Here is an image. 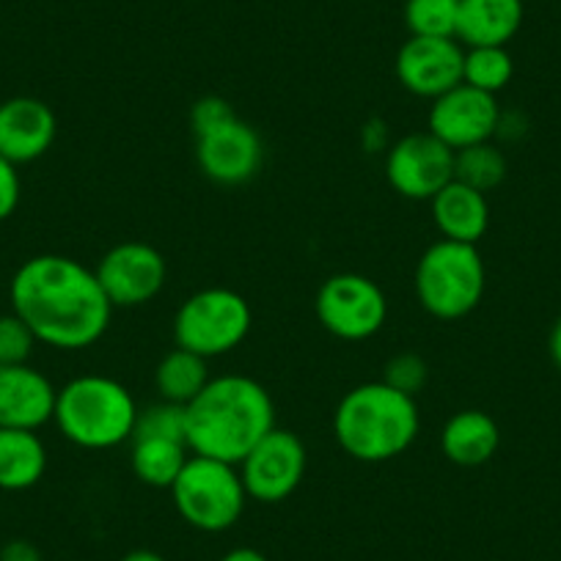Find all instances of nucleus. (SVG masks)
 <instances>
[{"mask_svg": "<svg viewBox=\"0 0 561 561\" xmlns=\"http://www.w3.org/2000/svg\"><path fill=\"white\" fill-rule=\"evenodd\" d=\"M9 298L36 342L56 350L91 347L105 336L113 317L94 270L61 253H42L20 264Z\"/></svg>", "mask_w": 561, "mask_h": 561, "instance_id": "obj_1", "label": "nucleus"}, {"mask_svg": "<svg viewBox=\"0 0 561 561\" xmlns=\"http://www.w3.org/2000/svg\"><path fill=\"white\" fill-rule=\"evenodd\" d=\"M275 430V404L267 388L245 375L213 377L187 404L191 455L240 466L248 451Z\"/></svg>", "mask_w": 561, "mask_h": 561, "instance_id": "obj_2", "label": "nucleus"}, {"mask_svg": "<svg viewBox=\"0 0 561 561\" xmlns=\"http://www.w3.org/2000/svg\"><path fill=\"white\" fill-rule=\"evenodd\" d=\"M421 415L415 397L388 382H364L347 391L333 413L339 446L358 462H388L415 444Z\"/></svg>", "mask_w": 561, "mask_h": 561, "instance_id": "obj_3", "label": "nucleus"}, {"mask_svg": "<svg viewBox=\"0 0 561 561\" xmlns=\"http://www.w3.org/2000/svg\"><path fill=\"white\" fill-rule=\"evenodd\" d=\"M138 404L118 380L105 375H80L58 388L56 413L69 444L89 451L116 449L133 438Z\"/></svg>", "mask_w": 561, "mask_h": 561, "instance_id": "obj_4", "label": "nucleus"}, {"mask_svg": "<svg viewBox=\"0 0 561 561\" xmlns=\"http://www.w3.org/2000/svg\"><path fill=\"white\" fill-rule=\"evenodd\" d=\"M415 298L435 320H462L484 298L488 270L477 245L438 240L415 264Z\"/></svg>", "mask_w": 561, "mask_h": 561, "instance_id": "obj_5", "label": "nucleus"}, {"mask_svg": "<svg viewBox=\"0 0 561 561\" xmlns=\"http://www.w3.org/2000/svg\"><path fill=\"white\" fill-rule=\"evenodd\" d=\"M171 495L182 520L209 534L234 526L248 501L240 468L202 455H191L171 484Z\"/></svg>", "mask_w": 561, "mask_h": 561, "instance_id": "obj_6", "label": "nucleus"}, {"mask_svg": "<svg viewBox=\"0 0 561 561\" xmlns=\"http://www.w3.org/2000/svg\"><path fill=\"white\" fill-rule=\"evenodd\" d=\"M251 306L240 293L226 287H209L191 295L176 309L174 342L176 347L202 358H220L245 342L251 331Z\"/></svg>", "mask_w": 561, "mask_h": 561, "instance_id": "obj_7", "label": "nucleus"}, {"mask_svg": "<svg viewBox=\"0 0 561 561\" xmlns=\"http://www.w3.org/2000/svg\"><path fill=\"white\" fill-rule=\"evenodd\" d=\"M317 320L331 336L364 342L388 320V300L375 280L360 273L331 275L314 300Z\"/></svg>", "mask_w": 561, "mask_h": 561, "instance_id": "obj_8", "label": "nucleus"}, {"mask_svg": "<svg viewBox=\"0 0 561 561\" xmlns=\"http://www.w3.org/2000/svg\"><path fill=\"white\" fill-rule=\"evenodd\" d=\"M309 466L306 446L293 430H270L240 462V477L248 499L262 504L287 501L300 488Z\"/></svg>", "mask_w": 561, "mask_h": 561, "instance_id": "obj_9", "label": "nucleus"}, {"mask_svg": "<svg viewBox=\"0 0 561 561\" xmlns=\"http://www.w3.org/2000/svg\"><path fill=\"white\" fill-rule=\"evenodd\" d=\"M94 273L113 309H138L163 293L169 264L149 242H118L100 259Z\"/></svg>", "mask_w": 561, "mask_h": 561, "instance_id": "obj_10", "label": "nucleus"}, {"mask_svg": "<svg viewBox=\"0 0 561 561\" xmlns=\"http://www.w3.org/2000/svg\"><path fill=\"white\" fill-rule=\"evenodd\" d=\"M386 176L399 196L430 202L455 180V149L446 147L430 129L404 135L388 149Z\"/></svg>", "mask_w": 561, "mask_h": 561, "instance_id": "obj_11", "label": "nucleus"}, {"mask_svg": "<svg viewBox=\"0 0 561 561\" xmlns=\"http://www.w3.org/2000/svg\"><path fill=\"white\" fill-rule=\"evenodd\" d=\"M499 122L501 107L495 96L466 83L440 94L430 107V133L455 152L493 138Z\"/></svg>", "mask_w": 561, "mask_h": 561, "instance_id": "obj_12", "label": "nucleus"}, {"mask_svg": "<svg viewBox=\"0 0 561 561\" xmlns=\"http://www.w3.org/2000/svg\"><path fill=\"white\" fill-rule=\"evenodd\" d=\"M462 61L466 50L457 39L410 36L397 53V78L410 94L438 100L462 83Z\"/></svg>", "mask_w": 561, "mask_h": 561, "instance_id": "obj_13", "label": "nucleus"}, {"mask_svg": "<svg viewBox=\"0 0 561 561\" xmlns=\"http://www.w3.org/2000/svg\"><path fill=\"white\" fill-rule=\"evenodd\" d=\"M262 138L242 118H231L224 127L196 138V160L209 182L237 187L251 182L262 169Z\"/></svg>", "mask_w": 561, "mask_h": 561, "instance_id": "obj_14", "label": "nucleus"}, {"mask_svg": "<svg viewBox=\"0 0 561 561\" xmlns=\"http://www.w3.org/2000/svg\"><path fill=\"white\" fill-rule=\"evenodd\" d=\"M58 388L28 364L0 366V427L36 433L53 421Z\"/></svg>", "mask_w": 561, "mask_h": 561, "instance_id": "obj_15", "label": "nucleus"}, {"mask_svg": "<svg viewBox=\"0 0 561 561\" xmlns=\"http://www.w3.org/2000/svg\"><path fill=\"white\" fill-rule=\"evenodd\" d=\"M56 113L36 96H12L0 105V154L14 165L34 163L53 147Z\"/></svg>", "mask_w": 561, "mask_h": 561, "instance_id": "obj_16", "label": "nucleus"}, {"mask_svg": "<svg viewBox=\"0 0 561 561\" xmlns=\"http://www.w3.org/2000/svg\"><path fill=\"white\" fill-rule=\"evenodd\" d=\"M433 204V220L444 240L477 245L490 226L488 196L462 182L451 180L440 193L430 198Z\"/></svg>", "mask_w": 561, "mask_h": 561, "instance_id": "obj_17", "label": "nucleus"}, {"mask_svg": "<svg viewBox=\"0 0 561 561\" xmlns=\"http://www.w3.org/2000/svg\"><path fill=\"white\" fill-rule=\"evenodd\" d=\"M523 25V0H460L457 39L468 47H506Z\"/></svg>", "mask_w": 561, "mask_h": 561, "instance_id": "obj_18", "label": "nucleus"}, {"mask_svg": "<svg viewBox=\"0 0 561 561\" xmlns=\"http://www.w3.org/2000/svg\"><path fill=\"white\" fill-rule=\"evenodd\" d=\"M501 446V430L484 410H462L446 421L440 433V449L446 460L462 468H479L495 457Z\"/></svg>", "mask_w": 561, "mask_h": 561, "instance_id": "obj_19", "label": "nucleus"}, {"mask_svg": "<svg viewBox=\"0 0 561 561\" xmlns=\"http://www.w3.org/2000/svg\"><path fill=\"white\" fill-rule=\"evenodd\" d=\"M47 471V449L42 438L31 430L0 427V490L20 493L34 484Z\"/></svg>", "mask_w": 561, "mask_h": 561, "instance_id": "obj_20", "label": "nucleus"}, {"mask_svg": "<svg viewBox=\"0 0 561 561\" xmlns=\"http://www.w3.org/2000/svg\"><path fill=\"white\" fill-rule=\"evenodd\" d=\"M129 466L133 473L149 488H169L176 482L185 462L191 460V449L182 440L165 438H135L129 440Z\"/></svg>", "mask_w": 561, "mask_h": 561, "instance_id": "obj_21", "label": "nucleus"}, {"mask_svg": "<svg viewBox=\"0 0 561 561\" xmlns=\"http://www.w3.org/2000/svg\"><path fill=\"white\" fill-rule=\"evenodd\" d=\"M213 380L207 369V358L187 350L174 347L171 353L163 355V360L154 369V386H158L160 399L174 404H191L204 386Z\"/></svg>", "mask_w": 561, "mask_h": 561, "instance_id": "obj_22", "label": "nucleus"}, {"mask_svg": "<svg viewBox=\"0 0 561 561\" xmlns=\"http://www.w3.org/2000/svg\"><path fill=\"white\" fill-rule=\"evenodd\" d=\"M455 180L488 196L506 180L504 152L493 147L490 140L460 149V152H455Z\"/></svg>", "mask_w": 561, "mask_h": 561, "instance_id": "obj_23", "label": "nucleus"}, {"mask_svg": "<svg viewBox=\"0 0 561 561\" xmlns=\"http://www.w3.org/2000/svg\"><path fill=\"white\" fill-rule=\"evenodd\" d=\"M515 75V64L506 47H468L466 61H462V83L484 91V94H499L510 85Z\"/></svg>", "mask_w": 561, "mask_h": 561, "instance_id": "obj_24", "label": "nucleus"}, {"mask_svg": "<svg viewBox=\"0 0 561 561\" xmlns=\"http://www.w3.org/2000/svg\"><path fill=\"white\" fill-rule=\"evenodd\" d=\"M457 18H460V0H408L404 3V25L410 36L457 39Z\"/></svg>", "mask_w": 561, "mask_h": 561, "instance_id": "obj_25", "label": "nucleus"}, {"mask_svg": "<svg viewBox=\"0 0 561 561\" xmlns=\"http://www.w3.org/2000/svg\"><path fill=\"white\" fill-rule=\"evenodd\" d=\"M165 438V440H182L187 444V408L174 402L149 404V408H138V419H135L133 438Z\"/></svg>", "mask_w": 561, "mask_h": 561, "instance_id": "obj_26", "label": "nucleus"}, {"mask_svg": "<svg viewBox=\"0 0 561 561\" xmlns=\"http://www.w3.org/2000/svg\"><path fill=\"white\" fill-rule=\"evenodd\" d=\"M36 336L18 314L0 317V366L28 364L31 353L36 347Z\"/></svg>", "mask_w": 561, "mask_h": 561, "instance_id": "obj_27", "label": "nucleus"}, {"mask_svg": "<svg viewBox=\"0 0 561 561\" xmlns=\"http://www.w3.org/2000/svg\"><path fill=\"white\" fill-rule=\"evenodd\" d=\"M430 380V366L427 360L415 353H399L393 355L391 360L382 369V382H388L397 391L408 393V397H415L421 388L427 386Z\"/></svg>", "mask_w": 561, "mask_h": 561, "instance_id": "obj_28", "label": "nucleus"}, {"mask_svg": "<svg viewBox=\"0 0 561 561\" xmlns=\"http://www.w3.org/2000/svg\"><path fill=\"white\" fill-rule=\"evenodd\" d=\"M234 116V107H231L224 96H202L191 111V127L198 138V135L224 127V124L231 122Z\"/></svg>", "mask_w": 561, "mask_h": 561, "instance_id": "obj_29", "label": "nucleus"}, {"mask_svg": "<svg viewBox=\"0 0 561 561\" xmlns=\"http://www.w3.org/2000/svg\"><path fill=\"white\" fill-rule=\"evenodd\" d=\"M20 204V174L18 165L0 154V224L12 218Z\"/></svg>", "mask_w": 561, "mask_h": 561, "instance_id": "obj_30", "label": "nucleus"}, {"mask_svg": "<svg viewBox=\"0 0 561 561\" xmlns=\"http://www.w3.org/2000/svg\"><path fill=\"white\" fill-rule=\"evenodd\" d=\"M0 561H42V553L28 539H12L7 548L0 550Z\"/></svg>", "mask_w": 561, "mask_h": 561, "instance_id": "obj_31", "label": "nucleus"}, {"mask_svg": "<svg viewBox=\"0 0 561 561\" xmlns=\"http://www.w3.org/2000/svg\"><path fill=\"white\" fill-rule=\"evenodd\" d=\"M364 144L366 149H371V152H377V149L386 147V127H382V122H369L364 127Z\"/></svg>", "mask_w": 561, "mask_h": 561, "instance_id": "obj_32", "label": "nucleus"}, {"mask_svg": "<svg viewBox=\"0 0 561 561\" xmlns=\"http://www.w3.org/2000/svg\"><path fill=\"white\" fill-rule=\"evenodd\" d=\"M548 347H550V358H553L556 369L561 371V317H559V320H556L553 331H550Z\"/></svg>", "mask_w": 561, "mask_h": 561, "instance_id": "obj_33", "label": "nucleus"}, {"mask_svg": "<svg viewBox=\"0 0 561 561\" xmlns=\"http://www.w3.org/2000/svg\"><path fill=\"white\" fill-rule=\"evenodd\" d=\"M220 561H267V559H264V556L253 548H234V550H229V553H226Z\"/></svg>", "mask_w": 561, "mask_h": 561, "instance_id": "obj_34", "label": "nucleus"}, {"mask_svg": "<svg viewBox=\"0 0 561 561\" xmlns=\"http://www.w3.org/2000/svg\"><path fill=\"white\" fill-rule=\"evenodd\" d=\"M122 561H165V559L160 553H154V550H133V553L124 556Z\"/></svg>", "mask_w": 561, "mask_h": 561, "instance_id": "obj_35", "label": "nucleus"}]
</instances>
